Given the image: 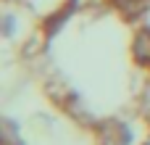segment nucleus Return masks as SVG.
<instances>
[{"instance_id": "1", "label": "nucleus", "mask_w": 150, "mask_h": 145, "mask_svg": "<svg viewBox=\"0 0 150 145\" xmlns=\"http://www.w3.org/2000/svg\"><path fill=\"white\" fill-rule=\"evenodd\" d=\"M21 61L37 92L98 145H150V42L132 0H55Z\"/></svg>"}, {"instance_id": "2", "label": "nucleus", "mask_w": 150, "mask_h": 145, "mask_svg": "<svg viewBox=\"0 0 150 145\" xmlns=\"http://www.w3.org/2000/svg\"><path fill=\"white\" fill-rule=\"evenodd\" d=\"M132 5H134L142 26H145V34H148V42H150V0H132Z\"/></svg>"}]
</instances>
